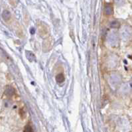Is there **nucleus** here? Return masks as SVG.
I'll use <instances>...</instances> for the list:
<instances>
[{
  "label": "nucleus",
  "mask_w": 132,
  "mask_h": 132,
  "mask_svg": "<svg viewBox=\"0 0 132 132\" xmlns=\"http://www.w3.org/2000/svg\"><path fill=\"white\" fill-rule=\"evenodd\" d=\"M122 81V77L119 74L117 73H113L111 74V75L109 77V83L111 85V86L115 88L117 87L121 83Z\"/></svg>",
  "instance_id": "nucleus-1"
},
{
  "label": "nucleus",
  "mask_w": 132,
  "mask_h": 132,
  "mask_svg": "<svg viewBox=\"0 0 132 132\" xmlns=\"http://www.w3.org/2000/svg\"><path fill=\"white\" fill-rule=\"evenodd\" d=\"M120 37L125 41L130 40L132 37V29L128 26H124L120 31Z\"/></svg>",
  "instance_id": "nucleus-2"
},
{
  "label": "nucleus",
  "mask_w": 132,
  "mask_h": 132,
  "mask_svg": "<svg viewBox=\"0 0 132 132\" xmlns=\"http://www.w3.org/2000/svg\"><path fill=\"white\" fill-rule=\"evenodd\" d=\"M107 40L111 46L115 47V46H117L119 43V37L115 31H112L109 33L108 35Z\"/></svg>",
  "instance_id": "nucleus-3"
},
{
  "label": "nucleus",
  "mask_w": 132,
  "mask_h": 132,
  "mask_svg": "<svg viewBox=\"0 0 132 132\" xmlns=\"http://www.w3.org/2000/svg\"><path fill=\"white\" fill-rule=\"evenodd\" d=\"M119 91L122 94H128L131 91V86L130 84L128 83H124L119 88Z\"/></svg>",
  "instance_id": "nucleus-4"
},
{
  "label": "nucleus",
  "mask_w": 132,
  "mask_h": 132,
  "mask_svg": "<svg viewBox=\"0 0 132 132\" xmlns=\"http://www.w3.org/2000/svg\"><path fill=\"white\" fill-rule=\"evenodd\" d=\"M25 53L26 57L29 60L30 62H33V61H34L35 60V56L33 54V53L31 51H26Z\"/></svg>",
  "instance_id": "nucleus-5"
},
{
  "label": "nucleus",
  "mask_w": 132,
  "mask_h": 132,
  "mask_svg": "<svg viewBox=\"0 0 132 132\" xmlns=\"http://www.w3.org/2000/svg\"><path fill=\"white\" fill-rule=\"evenodd\" d=\"M105 13L108 15H111L113 13V8L110 5H106L104 8Z\"/></svg>",
  "instance_id": "nucleus-6"
},
{
  "label": "nucleus",
  "mask_w": 132,
  "mask_h": 132,
  "mask_svg": "<svg viewBox=\"0 0 132 132\" xmlns=\"http://www.w3.org/2000/svg\"><path fill=\"white\" fill-rule=\"evenodd\" d=\"M11 13L8 10H4L2 13V17L5 21H8L11 18Z\"/></svg>",
  "instance_id": "nucleus-7"
},
{
  "label": "nucleus",
  "mask_w": 132,
  "mask_h": 132,
  "mask_svg": "<svg viewBox=\"0 0 132 132\" xmlns=\"http://www.w3.org/2000/svg\"><path fill=\"white\" fill-rule=\"evenodd\" d=\"M14 92H15V90L13 89V88L11 87V86H7L6 88V90H5V94L9 96H13L14 94Z\"/></svg>",
  "instance_id": "nucleus-8"
},
{
  "label": "nucleus",
  "mask_w": 132,
  "mask_h": 132,
  "mask_svg": "<svg viewBox=\"0 0 132 132\" xmlns=\"http://www.w3.org/2000/svg\"><path fill=\"white\" fill-rule=\"evenodd\" d=\"M56 80L58 83H62L64 81V76L62 74H58L56 76Z\"/></svg>",
  "instance_id": "nucleus-9"
},
{
  "label": "nucleus",
  "mask_w": 132,
  "mask_h": 132,
  "mask_svg": "<svg viewBox=\"0 0 132 132\" xmlns=\"http://www.w3.org/2000/svg\"><path fill=\"white\" fill-rule=\"evenodd\" d=\"M110 27L112 28H113V29L119 28L120 27V23L117 21H112L110 23Z\"/></svg>",
  "instance_id": "nucleus-10"
},
{
  "label": "nucleus",
  "mask_w": 132,
  "mask_h": 132,
  "mask_svg": "<svg viewBox=\"0 0 132 132\" xmlns=\"http://www.w3.org/2000/svg\"><path fill=\"white\" fill-rule=\"evenodd\" d=\"M114 1L117 5H119V6H121L122 5L124 4V2H125V1L124 0H114Z\"/></svg>",
  "instance_id": "nucleus-11"
},
{
  "label": "nucleus",
  "mask_w": 132,
  "mask_h": 132,
  "mask_svg": "<svg viewBox=\"0 0 132 132\" xmlns=\"http://www.w3.org/2000/svg\"><path fill=\"white\" fill-rule=\"evenodd\" d=\"M24 132H33L32 128L30 126H27L24 130Z\"/></svg>",
  "instance_id": "nucleus-12"
}]
</instances>
